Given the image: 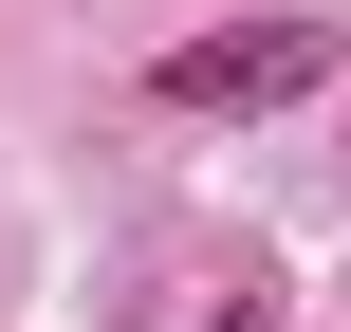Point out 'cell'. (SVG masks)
Segmentation results:
<instances>
[{
	"instance_id": "1",
	"label": "cell",
	"mask_w": 351,
	"mask_h": 332,
	"mask_svg": "<svg viewBox=\"0 0 351 332\" xmlns=\"http://www.w3.org/2000/svg\"><path fill=\"white\" fill-rule=\"evenodd\" d=\"M315 74H333V18H222V37H185L148 92H167V111H296Z\"/></svg>"
}]
</instances>
